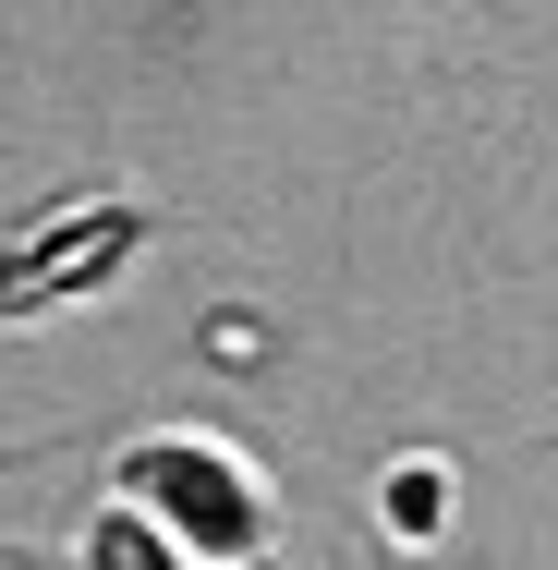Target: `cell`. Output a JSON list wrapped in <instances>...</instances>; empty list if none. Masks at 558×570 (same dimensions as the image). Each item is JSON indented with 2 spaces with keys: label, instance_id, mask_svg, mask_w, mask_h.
Returning <instances> with one entry per match:
<instances>
[{
  "label": "cell",
  "instance_id": "1",
  "mask_svg": "<svg viewBox=\"0 0 558 570\" xmlns=\"http://www.w3.org/2000/svg\"><path fill=\"white\" fill-rule=\"evenodd\" d=\"M121 498H134L146 522H170V547H195V559H255V547H267V485L231 450H207V438H146V450H121Z\"/></svg>",
  "mask_w": 558,
  "mask_h": 570
},
{
  "label": "cell",
  "instance_id": "2",
  "mask_svg": "<svg viewBox=\"0 0 558 570\" xmlns=\"http://www.w3.org/2000/svg\"><path fill=\"white\" fill-rule=\"evenodd\" d=\"M134 243H146V207H134V195H98V207H74V219H37L25 243H12V328H25L37 304L98 292Z\"/></svg>",
  "mask_w": 558,
  "mask_h": 570
},
{
  "label": "cell",
  "instance_id": "3",
  "mask_svg": "<svg viewBox=\"0 0 558 570\" xmlns=\"http://www.w3.org/2000/svg\"><path fill=\"white\" fill-rule=\"evenodd\" d=\"M86 570H170V522H146L134 498L86 522Z\"/></svg>",
  "mask_w": 558,
  "mask_h": 570
},
{
  "label": "cell",
  "instance_id": "4",
  "mask_svg": "<svg viewBox=\"0 0 558 570\" xmlns=\"http://www.w3.org/2000/svg\"><path fill=\"white\" fill-rule=\"evenodd\" d=\"M438 522H449V473H438V461H401V473H389V534L425 547Z\"/></svg>",
  "mask_w": 558,
  "mask_h": 570
}]
</instances>
